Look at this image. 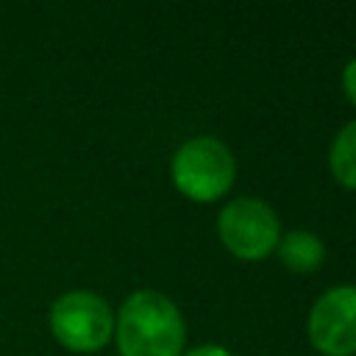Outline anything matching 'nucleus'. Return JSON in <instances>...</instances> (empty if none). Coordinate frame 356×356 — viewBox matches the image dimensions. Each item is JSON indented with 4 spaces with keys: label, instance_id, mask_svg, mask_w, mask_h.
<instances>
[{
    "label": "nucleus",
    "instance_id": "obj_1",
    "mask_svg": "<svg viewBox=\"0 0 356 356\" xmlns=\"http://www.w3.org/2000/svg\"><path fill=\"white\" fill-rule=\"evenodd\" d=\"M120 356H181L186 325L178 306L159 289H136L114 312Z\"/></svg>",
    "mask_w": 356,
    "mask_h": 356
},
{
    "label": "nucleus",
    "instance_id": "obj_2",
    "mask_svg": "<svg viewBox=\"0 0 356 356\" xmlns=\"http://www.w3.org/2000/svg\"><path fill=\"white\" fill-rule=\"evenodd\" d=\"M53 339L72 353H95L114 337V312L92 289H67L47 309Z\"/></svg>",
    "mask_w": 356,
    "mask_h": 356
},
{
    "label": "nucleus",
    "instance_id": "obj_3",
    "mask_svg": "<svg viewBox=\"0 0 356 356\" xmlns=\"http://www.w3.org/2000/svg\"><path fill=\"white\" fill-rule=\"evenodd\" d=\"M170 175L181 195L197 203H211L231 189L236 161L225 142L214 136H195L175 150Z\"/></svg>",
    "mask_w": 356,
    "mask_h": 356
},
{
    "label": "nucleus",
    "instance_id": "obj_4",
    "mask_svg": "<svg viewBox=\"0 0 356 356\" xmlns=\"http://www.w3.org/2000/svg\"><path fill=\"white\" fill-rule=\"evenodd\" d=\"M217 236L225 250L242 261L270 256L281 239L275 211L259 197H236L217 214Z\"/></svg>",
    "mask_w": 356,
    "mask_h": 356
},
{
    "label": "nucleus",
    "instance_id": "obj_5",
    "mask_svg": "<svg viewBox=\"0 0 356 356\" xmlns=\"http://www.w3.org/2000/svg\"><path fill=\"white\" fill-rule=\"evenodd\" d=\"M309 342L323 356L356 353V286L339 284L325 289L309 312Z\"/></svg>",
    "mask_w": 356,
    "mask_h": 356
},
{
    "label": "nucleus",
    "instance_id": "obj_6",
    "mask_svg": "<svg viewBox=\"0 0 356 356\" xmlns=\"http://www.w3.org/2000/svg\"><path fill=\"white\" fill-rule=\"evenodd\" d=\"M278 259L292 273H314L325 261V245L312 231H289L275 245Z\"/></svg>",
    "mask_w": 356,
    "mask_h": 356
},
{
    "label": "nucleus",
    "instance_id": "obj_7",
    "mask_svg": "<svg viewBox=\"0 0 356 356\" xmlns=\"http://www.w3.org/2000/svg\"><path fill=\"white\" fill-rule=\"evenodd\" d=\"M328 167L342 186L356 189V120H350L334 136L331 153H328Z\"/></svg>",
    "mask_w": 356,
    "mask_h": 356
},
{
    "label": "nucleus",
    "instance_id": "obj_8",
    "mask_svg": "<svg viewBox=\"0 0 356 356\" xmlns=\"http://www.w3.org/2000/svg\"><path fill=\"white\" fill-rule=\"evenodd\" d=\"M342 89H345L348 100L356 106V58H350L342 70Z\"/></svg>",
    "mask_w": 356,
    "mask_h": 356
},
{
    "label": "nucleus",
    "instance_id": "obj_9",
    "mask_svg": "<svg viewBox=\"0 0 356 356\" xmlns=\"http://www.w3.org/2000/svg\"><path fill=\"white\" fill-rule=\"evenodd\" d=\"M181 356H234L228 348H222V345H197V348H192V350H186V353H181Z\"/></svg>",
    "mask_w": 356,
    "mask_h": 356
}]
</instances>
